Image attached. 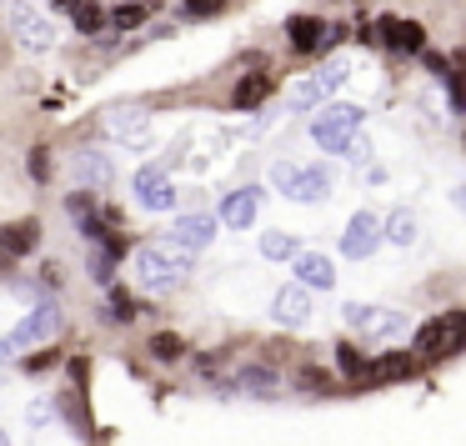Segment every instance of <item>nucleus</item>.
I'll list each match as a JSON object with an SVG mask.
<instances>
[{
    "instance_id": "f257e3e1",
    "label": "nucleus",
    "mask_w": 466,
    "mask_h": 446,
    "mask_svg": "<svg viewBox=\"0 0 466 446\" xmlns=\"http://www.w3.org/2000/svg\"><path fill=\"white\" fill-rule=\"evenodd\" d=\"M191 256L186 246L176 241H151L136 251V281L146 286V291H176V286L191 276Z\"/></svg>"
},
{
    "instance_id": "f03ea898",
    "label": "nucleus",
    "mask_w": 466,
    "mask_h": 446,
    "mask_svg": "<svg viewBox=\"0 0 466 446\" xmlns=\"http://www.w3.org/2000/svg\"><path fill=\"white\" fill-rule=\"evenodd\" d=\"M271 186L286 196V201H326L331 196V176L326 166H301V161H276L271 166Z\"/></svg>"
},
{
    "instance_id": "7ed1b4c3",
    "label": "nucleus",
    "mask_w": 466,
    "mask_h": 446,
    "mask_svg": "<svg viewBox=\"0 0 466 446\" xmlns=\"http://www.w3.org/2000/svg\"><path fill=\"white\" fill-rule=\"evenodd\" d=\"M361 121H366L361 106H351V101H331L326 111H316L311 136H316V146H321V151L346 156V141H351V136L361 131Z\"/></svg>"
},
{
    "instance_id": "20e7f679",
    "label": "nucleus",
    "mask_w": 466,
    "mask_h": 446,
    "mask_svg": "<svg viewBox=\"0 0 466 446\" xmlns=\"http://www.w3.org/2000/svg\"><path fill=\"white\" fill-rule=\"evenodd\" d=\"M56 331H61V311H56V301L31 306V311H25V321L15 326V331H5V336H0V361H11L15 351H25V346L51 341Z\"/></svg>"
},
{
    "instance_id": "39448f33",
    "label": "nucleus",
    "mask_w": 466,
    "mask_h": 446,
    "mask_svg": "<svg viewBox=\"0 0 466 446\" xmlns=\"http://www.w3.org/2000/svg\"><path fill=\"white\" fill-rule=\"evenodd\" d=\"M466 346V311H441L416 326V351L421 356H451Z\"/></svg>"
},
{
    "instance_id": "423d86ee",
    "label": "nucleus",
    "mask_w": 466,
    "mask_h": 446,
    "mask_svg": "<svg viewBox=\"0 0 466 446\" xmlns=\"http://www.w3.org/2000/svg\"><path fill=\"white\" fill-rule=\"evenodd\" d=\"M5 21H11V31H15V41H21V51L41 56V51H51V46H56L51 15L35 11V5H25V0H11V5H5Z\"/></svg>"
},
{
    "instance_id": "0eeeda50",
    "label": "nucleus",
    "mask_w": 466,
    "mask_h": 446,
    "mask_svg": "<svg viewBox=\"0 0 466 446\" xmlns=\"http://www.w3.org/2000/svg\"><path fill=\"white\" fill-rule=\"evenodd\" d=\"M341 321L356 326L361 336H376V341H391V336L406 331V316L391 311V306H366V301H346L341 306Z\"/></svg>"
},
{
    "instance_id": "6e6552de",
    "label": "nucleus",
    "mask_w": 466,
    "mask_h": 446,
    "mask_svg": "<svg viewBox=\"0 0 466 446\" xmlns=\"http://www.w3.org/2000/svg\"><path fill=\"white\" fill-rule=\"evenodd\" d=\"M381 246V216L376 211H356L341 231V256L346 261H366V256Z\"/></svg>"
},
{
    "instance_id": "1a4fd4ad",
    "label": "nucleus",
    "mask_w": 466,
    "mask_h": 446,
    "mask_svg": "<svg viewBox=\"0 0 466 446\" xmlns=\"http://www.w3.org/2000/svg\"><path fill=\"white\" fill-rule=\"evenodd\" d=\"M286 41H291V51L316 56V51H326V46L341 41V31L326 25V21H316V15H291V21H286Z\"/></svg>"
},
{
    "instance_id": "9d476101",
    "label": "nucleus",
    "mask_w": 466,
    "mask_h": 446,
    "mask_svg": "<svg viewBox=\"0 0 466 446\" xmlns=\"http://www.w3.org/2000/svg\"><path fill=\"white\" fill-rule=\"evenodd\" d=\"M136 201H141L146 211H171L176 186H171V176H166V166H141V171H136Z\"/></svg>"
},
{
    "instance_id": "9b49d317",
    "label": "nucleus",
    "mask_w": 466,
    "mask_h": 446,
    "mask_svg": "<svg viewBox=\"0 0 466 446\" xmlns=\"http://www.w3.org/2000/svg\"><path fill=\"white\" fill-rule=\"evenodd\" d=\"M216 226H221V216H211V211H191V216H181V221L166 231V241H176V246H186V251H206V246L216 241Z\"/></svg>"
},
{
    "instance_id": "f8f14e48",
    "label": "nucleus",
    "mask_w": 466,
    "mask_h": 446,
    "mask_svg": "<svg viewBox=\"0 0 466 446\" xmlns=\"http://www.w3.org/2000/svg\"><path fill=\"white\" fill-rule=\"evenodd\" d=\"M271 316H276V326H306L311 321V291H306L301 281H291V286H281V291L271 296Z\"/></svg>"
},
{
    "instance_id": "ddd939ff",
    "label": "nucleus",
    "mask_w": 466,
    "mask_h": 446,
    "mask_svg": "<svg viewBox=\"0 0 466 446\" xmlns=\"http://www.w3.org/2000/svg\"><path fill=\"white\" fill-rule=\"evenodd\" d=\"M261 186H241V191H231L221 201V226H231V231H246V226H256V216H261Z\"/></svg>"
},
{
    "instance_id": "4468645a",
    "label": "nucleus",
    "mask_w": 466,
    "mask_h": 446,
    "mask_svg": "<svg viewBox=\"0 0 466 446\" xmlns=\"http://www.w3.org/2000/svg\"><path fill=\"white\" fill-rule=\"evenodd\" d=\"M146 131H151V111H141V106H116V111L106 116V136H111V141L141 146Z\"/></svg>"
},
{
    "instance_id": "2eb2a0df",
    "label": "nucleus",
    "mask_w": 466,
    "mask_h": 446,
    "mask_svg": "<svg viewBox=\"0 0 466 446\" xmlns=\"http://www.w3.org/2000/svg\"><path fill=\"white\" fill-rule=\"evenodd\" d=\"M376 35H381V46L386 51H401V56H421L426 51V31L416 21H376Z\"/></svg>"
},
{
    "instance_id": "dca6fc26",
    "label": "nucleus",
    "mask_w": 466,
    "mask_h": 446,
    "mask_svg": "<svg viewBox=\"0 0 466 446\" xmlns=\"http://www.w3.org/2000/svg\"><path fill=\"white\" fill-rule=\"evenodd\" d=\"M291 271H296V281H301L306 291H331V286H336V266L326 261L321 251H296L291 256Z\"/></svg>"
},
{
    "instance_id": "f3484780",
    "label": "nucleus",
    "mask_w": 466,
    "mask_h": 446,
    "mask_svg": "<svg viewBox=\"0 0 466 446\" xmlns=\"http://www.w3.org/2000/svg\"><path fill=\"white\" fill-rule=\"evenodd\" d=\"M76 181L86 186V191H106V186L116 181V166L106 151H81L76 156Z\"/></svg>"
},
{
    "instance_id": "a211bd4d",
    "label": "nucleus",
    "mask_w": 466,
    "mask_h": 446,
    "mask_svg": "<svg viewBox=\"0 0 466 446\" xmlns=\"http://www.w3.org/2000/svg\"><path fill=\"white\" fill-rule=\"evenodd\" d=\"M66 211H71L76 231H81L86 241H111V231H106V221H101V211H96L91 196H71V201H66Z\"/></svg>"
},
{
    "instance_id": "6ab92c4d",
    "label": "nucleus",
    "mask_w": 466,
    "mask_h": 446,
    "mask_svg": "<svg viewBox=\"0 0 466 446\" xmlns=\"http://www.w3.org/2000/svg\"><path fill=\"white\" fill-rule=\"evenodd\" d=\"M411 371H416V356H406V351H386V356H376V361H366L361 381H406Z\"/></svg>"
},
{
    "instance_id": "aec40b11",
    "label": "nucleus",
    "mask_w": 466,
    "mask_h": 446,
    "mask_svg": "<svg viewBox=\"0 0 466 446\" xmlns=\"http://www.w3.org/2000/svg\"><path fill=\"white\" fill-rule=\"evenodd\" d=\"M266 96H271V76H266V71H251V76H241V81H236L231 111H256Z\"/></svg>"
},
{
    "instance_id": "412c9836",
    "label": "nucleus",
    "mask_w": 466,
    "mask_h": 446,
    "mask_svg": "<svg viewBox=\"0 0 466 446\" xmlns=\"http://www.w3.org/2000/svg\"><path fill=\"white\" fill-rule=\"evenodd\" d=\"M381 236H386L391 246H411V241H416V211H411V206H396V211H386Z\"/></svg>"
},
{
    "instance_id": "4be33fe9",
    "label": "nucleus",
    "mask_w": 466,
    "mask_h": 446,
    "mask_svg": "<svg viewBox=\"0 0 466 446\" xmlns=\"http://www.w3.org/2000/svg\"><path fill=\"white\" fill-rule=\"evenodd\" d=\"M151 5H116V11H106V31H136V25H146V21H151Z\"/></svg>"
},
{
    "instance_id": "5701e85b",
    "label": "nucleus",
    "mask_w": 466,
    "mask_h": 446,
    "mask_svg": "<svg viewBox=\"0 0 466 446\" xmlns=\"http://www.w3.org/2000/svg\"><path fill=\"white\" fill-rule=\"evenodd\" d=\"M321 101H326V86L316 81V76L296 81V86H291V96H286V106H291V111H316Z\"/></svg>"
},
{
    "instance_id": "b1692460",
    "label": "nucleus",
    "mask_w": 466,
    "mask_h": 446,
    "mask_svg": "<svg viewBox=\"0 0 466 446\" xmlns=\"http://www.w3.org/2000/svg\"><path fill=\"white\" fill-rule=\"evenodd\" d=\"M0 251H11V256H25V251H35V221L5 226V231H0Z\"/></svg>"
},
{
    "instance_id": "393cba45",
    "label": "nucleus",
    "mask_w": 466,
    "mask_h": 446,
    "mask_svg": "<svg viewBox=\"0 0 466 446\" xmlns=\"http://www.w3.org/2000/svg\"><path fill=\"white\" fill-rule=\"evenodd\" d=\"M71 21H76V31H81V35H101L106 31V11L96 5V0H76Z\"/></svg>"
},
{
    "instance_id": "a878e982",
    "label": "nucleus",
    "mask_w": 466,
    "mask_h": 446,
    "mask_svg": "<svg viewBox=\"0 0 466 446\" xmlns=\"http://www.w3.org/2000/svg\"><path fill=\"white\" fill-rule=\"evenodd\" d=\"M296 251H301V246H296L291 231H266L261 236V256H266V261H291Z\"/></svg>"
},
{
    "instance_id": "bb28decb",
    "label": "nucleus",
    "mask_w": 466,
    "mask_h": 446,
    "mask_svg": "<svg viewBox=\"0 0 466 446\" xmlns=\"http://www.w3.org/2000/svg\"><path fill=\"white\" fill-rule=\"evenodd\" d=\"M236 386H246L251 396H271L276 391V371H266V366H246V371L236 376Z\"/></svg>"
},
{
    "instance_id": "cd10ccee",
    "label": "nucleus",
    "mask_w": 466,
    "mask_h": 446,
    "mask_svg": "<svg viewBox=\"0 0 466 446\" xmlns=\"http://www.w3.org/2000/svg\"><path fill=\"white\" fill-rule=\"evenodd\" d=\"M146 351H151L156 361H176V356H181L186 346H181V336H171V331H156V336H151V346H146Z\"/></svg>"
},
{
    "instance_id": "c85d7f7f",
    "label": "nucleus",
    "mask_w": 466,
    "mask_h": 446,
    "mask_svg": "<svg viewBox=\"0 0 466 446\" xmlns=\"http://www.w3.org/2000/svg\"><path fill=\"white\" fill-rule=\"evenodd\" d=\"M336 366H341V376H351V381H361V371H366V356L356 351V346H336Z\"/></svg>"
},
{
    "instance_id": "c756f323",
    "label": "nucleus",
    "mask_w": 466,
    "mask_h": 446,
    "mask_svg": "<svg viewBox=\"0 0 466 446\" xmlns=\"http://www.w3.org/2000/svg\"><path fill=\"white\" fill-rule=\"evenodd\" d=\"M346 76H351V66H346V61H326L321 71H316V81L326 86V96H331V91H341V86H346Z\"/></svg>"
},
{
    "instance_id": "7c9ffc66",
    "label": "nucleus",
    "mask_w": 466,
    "mask_h": 446,
    "mask_svg": "<svg viewBox=\"0 0 466 446\" xmlns=\"http://www.w3.org/2000/svg\"><path fill=\"white\" fill-rule=\"evenodd\" d=\"M226 5H231V0H186L181 15H186V21H206V15H221Z\"/></svg>"
},
{
    "instance_id": "2f4dec72",
    "label": "nucleus",
    "mask_w": 466,
    "mask_h": 446,
    "mask_svg": "<svg viewBox=\"0 0 466 446\" xmlns=\"http://www.w3.org/2000/svg\"><path fill=\"white\" fill-rule=\"evenodd\" d=\"M111 316H116V321H131V316H141V311H136V296H131V291H111Z\"/></svg>"
},
{
    "instance_id": "473e14b6",
    "label": "nucleus",
    "mask_w": 466,
    "mask_h": 446,
    "mask_svg": "<svg viewBox=\"0 0 466 446\" xmlns=\"http://www.w3.org/2000/svg\"><path fill=\"white\" fill-rule=\"evenodd\" d=\"M31 176H35V181L51 176V156H46V146H31Z\"/></svg>"
},
{
    "instance_id": "72a5a7b5",
    "label": "nucleus",
    "mask_w": 466,
    "mask_h": 446,
    "mask_svg": "<svg viewBox=\"0 0 466 446\" xmlns=\"http://www.w3.org/2000/svg\"><path fill=\"white\" fill-rule=\"evenodd\" d=\"M366 156H371V146H366L361 136H351V141H346V161H366Z\"/></svg>"
},
{
    "instance_id": "f704fd0d",
    "label": "nucleus",
    "mask_w": 466,
    "mask_h": 446,
    "mask_svg": "<svg viewBox=\"0 0 466 446\" xmlns=\"http://www.w3.org/2000/svg\"><path fill=\"white\" fill-rule=\"evenodd\" d=\"M451 206H456V211H466V186H456V191H451Z\"/></svg>"
},
{
    "instance_id": "c9c22d12",
    "label": "nucleus",
    "mask_w": 466,
    "mask_h": 446,
    "mask_svg": "<svg viewBox=\"0 0 466 446\" xmlns=\"http://www.w3.org/2000/svg\"><path fill=\"white\" fill-rule=\"evenodd\" d=\"M56 5H61V11H76V0H56Z\"/></svg>"
},
{
    "instance_id": "e433bc0d",
    "label": "nucleus",
    "mask_w": 466,
    "mask_h": 446,
    "mask_svg": "<svg viewBox=\"0 0 466 446\" xmlns=\"http://www.w3.org/2000/svg\"><path fill=\"white\" fill-rule=\"evenodd\" d=\"M0 446H11V436H5V431H0Z\"/></svg>"
}]
</instances>
